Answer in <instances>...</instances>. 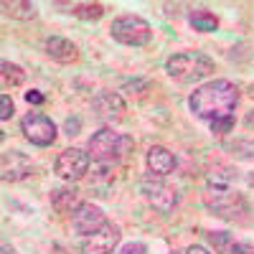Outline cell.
Wrapping results in <instances>:
<instances>
[{"instance_id":"cell-30","label":"cell","mask_w":254,"mask_h":254,"mask_svg":"<svg viewBox=\"0 0 254 254\" xmlns=\"http://www.w3.org/2000/svg\"><path fill=\"white\" fill-rule=\"evenodd\" d=\"M171 254H178V252H171Z\"/></svg>"},{"instance_id":"cell-13","label":"cell","mask_w":254,"mask_h":254,"mask_svg":"<svg viewBox=\"0 0 254 254\" xmlns=\"http://www.w3.org/2000/svg\"><path fill=\"white\" fill-rule=\"evenodd\" d=\"M33 173V163L18 150L3 153V181L5 183H18Z\"/></svg>"},{"instance_id":"cell-28","label":"cell","mask_w":254,"mask_h":254,"mask_svg":"<svg viewBox=\"0 0 254 254\" xmlns=\"http://www.w3.org/2000/svg\"><path fill=\"white\" fill-rule=\"evenodd\" d=\"M186 254H211L206 247H201V244H190L188 249H186Z\"/></svg>"},{"instance_id":"cell-27","label":"cell","mask_w":254,"mask_h":254,"mask_svg":"<svg viewBox=\"0 0 254 254\" xmlns=\"http://www.w3.org/2000/svg\"><path fill=\"white\" fill-rule=\"evenodd\" d=\"M79 127H81V122L74 117V120H66V125H64V130H66V135H79Z\"/></svg>"},{"instance_id":"cell-26","label":"cell","mask_w":254,"mask_h":254,"mask_svg":"<svg viewBox=\"0 0 254 254\" xmlns=\"http://www.w3.org/2000/svg\"><path fill=\"white\" fill-rule=\"evenodd\" d=\"M26 102H28V104H44L46 97L41 94V92H36V89H31V92H26Z\"/></svg>"},{"instance_id":"cell-24","label":"cell","mask_w":254,"mask_h":254,"mask_svg":"<svg viewBox=\"0 0 254 254\" xmlns=\"http://www.w3.org/2000/svg\"><path fill=\"white\" fill-rule=\"evenodd\" d=\"M0 104H3L0 120H10V117H13V99H10V94H3V97H0Z\"/></svg>"},{"instance_id":"cell-23","label":"cell","mask_w":254,"mask_h":254,"mask_svg":"<svg viewBox=\"0 0 254 254\" xmlns=\"http://www.w3.org/2000/svg\"><path fill=\"white\" fill-rule=\"evenodd\" d=\"M117 254H147V247H145V244H140V242H127Z\"/></svg>"},{"instance_id":"cell-11","label":"cell","mask_w":254,"mask_h":254,"mask_svg":"<svg viewBox=\"0 0 254 254\" xmlns=\"http://www.w3.org/2000/svg\"><path fill=\"white\" fill-rule=\"evenodd\" d=\"M92 110L104 122H122L125 120V112H127L122 97L117 92H107V89L97 92V97L92 99Z\"/></svg>"},{"instance_id":"cell-19","label":"cell","mask_w":254,"mask_h":254,"mask_svg":"<svg viewBox=\"0 0 254 254\" xmlns=\"http://www.w3.org/2000/svg\"><path fill=\"white\" fill-rule=\"evenodd\" d=\"M3 13L8 18H15V20H33L36 18V5L33 3H20V0H13V3H3Z\"/></svg>"},{"instance_id":"cell-2","label":"cell","mask_w":254,"mask_h":254,"mask_svg":"<svg viewBox=\"0 0 254 254\" xmlns=\"http://www.w3.org/2000/svg\"><path fill=\"white\" fill-rule=\"evenodd\" d=\"M132 147H135L132 137L115 132L112 127H102V130L94 132L92 140H89V158L99 165H115V163H120L130 155Z\"/></svg>"},{"instance_id":"cell-15","label":"cell","mask_w":254,"mask_h":254,"mask_svg":"<svg viewBox=\"0 0 254 254\" xmlns=\"http://www.w3.org/2000/svg\"><path fill=\"white\" fill-rule=\"evenodd\" d=\"M44 49H46V56L59 64H74L79 59L76 44H71L69 38H61V36H49L44 41Z\"/></svg>"},{"instance_id":"cell-9","label":"cell","mask_w":254,"mask_h":254,"mask_svg":"<svg viewBox=\"0 0 254 254\" xmlns=\"http://www.w3.org/2000/svg\"><path fill=\"white\" fill-rule=\"evenodd\" d=\"M120 244V226L107 221L99 231H94V234L84 237L81 242V254H115Z\"/></svg>"},{"instance_id":"cell-21","label":"cell","mask_w":254,"mask_h":254,"mask_svg":"<svg viewBox=\"0 0 254 254\" xmlns=\"http://www.w3.org/2000/svg\"><path fill=\"white\" fill-rule=\"evenodd\" d=\"M208 242L214 244V249H219L221 254H229L231 247H234V239H231V234H226V231H211Z\"/></svg>"},{"instance_id":"cell-18","label":"cell","mask_w":254,"mask_h":254,"mask_svg":"<svg viewBox=\"0 0 254 254\" xmlns=\"http://www.w3.org/2000/svg\"><path fill=\"white\" fill-rule=\"evenodd\" d=\"M59 8H66V13L84 18V20H99L104 15L102 3H59Z\"/></svg>"},{"instance_id":"cell-25","label":"cell","mask_w":254,"mask_h":254,"mask_svg":"<svg viewBox=\"0 0 254 254\" xmlns=\"http://www.w3.org/2000/svg\"><path fill=\"white\" fill-rule=\"evenodd\" d=\"M229 254H254V244H249V242H234V247H231Z\"/></svg>"},{"instance_id":"cell-10","label":"cell","mask_w":254,"mask_h":254,"mask_svg":"<svg viewBox=\"0 0 254 254\" xmlns=\"http://www.w3.org/2000/svg\"><path fill=\"white\" fill-rule=\"evenodd\" d=\"M104 224H107V216H104V211L94 203H81L71 214V229L76 234H84V237L99 231Z\"/></svg>"},{"instance_id":"cell-1","label":"cell","mask_w":254,"mask_h":254,"mask_svg":"<svg viewBox=\"0 0 254 254\" xmlns=\"http://www.w3.org/2000/svg\"><path fill=\"white\" fill-rule=\"evenodd\" d=\"M237 104H239V89L226 79H214V81L203 84L188 99L190 112L201 120H208V122L229 117Z\"/></svg>"},{"instance_id":"cell-16","label":"cell","mask_w":254,"mask_h":254,"mask_svg":"<svg viewBox=\"0 0 254 254\" xmlns=\"http://www.w3.org/2000/svg\"><path fill=\"white\" fill-rule=\"evenodd\" d=\"M81 193L76 188H61L51 193V206L59 211V214H74V211L81 206Z\"/></svg>"},{"instance_id":"cell-14","label":"cell","mask_w":254,"mask_h":254,"mask_svg":"<svg viewBox=\"0 0 254 254\" xmlns=\"http://www.w3.org/2000/svg\"><path fill=\"white\" fill-rule=\"evenodd\" d=\"M145 160H147V171H150L153 176H158V178H165V176H171L176 171V155L163 145H153L150 150H147Z\"/></svg>"},{"instance_id":"cell-8","label":"cell","mask_w":254,"mask_h":254,"mask_svg":"<svg viewBox=\"0 0 254 254\" xmlns=\"http://www.w3.org/2000/svg\"><path fill=\"white\" fill-rule=\"evenodd\" d=\"M89 165H92L89 153L79 150V147H69L56 160V176L64 181H79L89 173Z\"/></svg>"},{"instance_id":"cell-6","label":"cell","mask_w":254,"mask_h":254,"mask_svg":"<svg viewBox=\"0 0 254 254\" xmlns=\"http://www.w3.org/2000/svg\"><path fill=\"white\" fill-rule=\"evenodd\" d=\"M208 211L219 219L226 221H244V214H249L247 201L239 196V190H229V193H216V196H203Z\"/></svg>"},{"instance_id":"cell-20","label":"cell","mask_w":254,"mask_h":254,"mask_svg":"<svg viewBox=\"0 0 254 254\" xmlns=\"http://www.w3.org/2000/svg\"><path fill=\"white\" fill-rule=\"evenodd\" d=\"M0 69H3V84L5 87H18V84L26 81V71L20 66H15V64H10V61H3Z\"/></svg>"},{"instance_id":"cell-7","label":"cell","mask_w":254,"mask_h":254,"mask_svg":"<svg viewBox=\"0 0 254 254\" xmlns=\"http://www.w3.org/2000/svg\"><path fill=\"white\" fill-rule=\"evenodd\" d=\"M20 130H23L28 142H33L38 147H49L56 140V125L51 122V117L41 115V112H28L20 120Z\"/></svg>"},{"instance_id":"cell-5","label":"cell","mask_w":254,"mask_h":254,"mask_svg":"<svg viewBox=\"0 0 254 254\" xmlns=\"http://www.w3.org/2000/svg\"><path fill=\"white\" fill-rule=\"evenodd\" d=\"M140 193L153 208H158L160 214L173 211L176 203H178V190L171 183H165L163 178L153 176V173H147L145 178H140Z\"/></svg>"},{"instance_id":"cell-29","label":"cell","mask_w":254,"mask_h":254,"mask_svg":"<svg viewBox=\"0 0 254 254\" xmlns=\"http://www.w3.org/2000/svg\"><path fill=\"white\" fill-rule=\"evenodd\" d=\"M247 183H249V186H254V171H252V173H247Z\"/></svg>"},{"instance_id":"cell-22","label":"cell","mask_w":254,"mask_h":254,"mask_svg":"<svg viewBox=\"0 0 254 254\" xmlns=\"http://www.w3.org/2000/svg\"><path fill=\"white\" fill-rule=\"evenodd\" d=\"M231 127H234V115L221 117V120H214V122H211V132H216V135H226V132H231Z\"/></svg>"},{"instance_id":"cell-3","label":"cell","mask_w":254,"mask_h":254,"mask_svg":"<svg viewBox=\"0 0 254 254\" xmlns=\"http://www.w3.org/2000/svg\"><path fill=\"white\" fill-rule=\"evenodd\" d=\"M165 71L178 84H196L214 74V61L201 51H183L168 59Z\"/></svg>"},{"instance_id":"cell-17","label":"cell","mask_w":254,"mask_h":254,"mask_svg":"<svg viewBox=\"0 0 254 254\" xmlns=\"http://www.w3.org/2000/svg\"><path fill=\"white\" fill-rule=\"evenodd\" d=\"M188 20H190V26H193L196 31H201V33H211V31L219 28V18L208 8H193L188 13Z\"/></svg>"},{"instance_id":"cell-12","label":"cell","mask_w":254,"mask_h":254,"mask_svg":"<svg viewBox=\"0 0 254 254\" xmlns=\"http://www.w3.org/2000/svg\"><path fill=\"white\" fill-rule=\"evenodd\" d=\"M237 190V171L229 165H214L206 173V186H203V196H216V193H229Z\"/></svg>"},{"instance_id":"cell-4","label":"cell","mask_w":254,"mask_h":254,"mask_svg":"<svg viewBox=\"0 0 254 254\" xmlns=\"http://www.w3.org/2000/svg\"><path fill=\"white\" fill-rule=\"evenodd\" d=\"M110 33L122 46H145L153 41V28L140 15H120L112 20Z\"/></svg>"}]
</instances>
